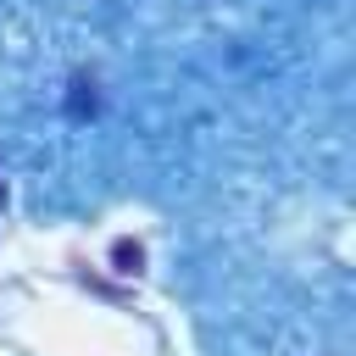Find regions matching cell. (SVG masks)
<instances>
[{
    "instance_id": "obj_1",
    "label": "cell",
    "mask_w": 356,
    "mask_h": 356,
    "mask_svg": "<svg viewBox=\"0 0 356 356\" xmlns=\"http://www.w3.org/2000/svg\"><path fill=\"white\" fill-rule=\"evenodd\" d=\"M83 111H95V83H89V78L72 83V117H83Z\"/></svg>"
},
{
    "instance_id": "obj_2",
    "label": "cell",
    "mask_w": 356,
    "mask_h": 356,
    "mask_svg": "<svg viewBox=\"0 0 356 356\" xmlns=\"http://www.w3.org/2000/svg\"><path fill=\"white\" fill-rule=\"evenodd\" d=\"M0 200H6V189H0Z\"/></svg>"
}]
</instances>
